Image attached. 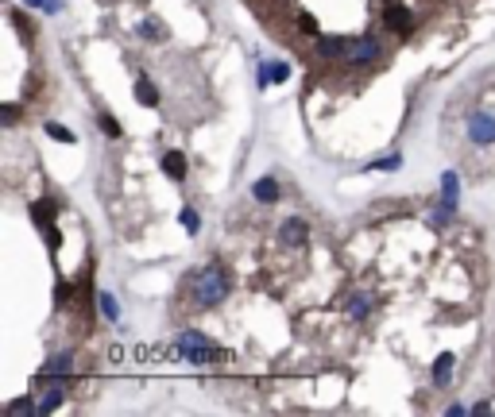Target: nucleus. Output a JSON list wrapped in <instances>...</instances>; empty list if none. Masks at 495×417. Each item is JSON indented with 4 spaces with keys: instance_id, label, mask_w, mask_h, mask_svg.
<instances>
[{
    "instance_id": "obj_18",
    "label": "nucleus",
    "mask_w": 495,
    "mask_h": 417,
    "mask_svg": "<svg viewBox=\"0 0 495 417\" xmlns=\"http://www.w3.org/2000/svg\"><path fill=\"white\" fill-rule=\"evenodd\" d=\"M47 135H51V139H62V143H74V132L62 128V124H47Z\"/></svg>"
},
{
    "instance_id": "obj_9",
    "label": "nucleus",
    "mask_w": 495,
    "mask_h": 417,
    "mask_svg": "<svg viewBox=\"0 0 495 417\" xmlns=\"http://www.w3.org/2000/svg\"><path fill=\"white\" fill-rule=\"evenodd\" d=\"M135 100H140V105H147V109H152V105H159V89H155L152 77H140V82H135Z\"/></svg>"
},
{
    "instance_id": "obj_17",
    "label": "nucleus",
    "mask_w": 495,
    "mask_h": 417,
    "mask_svg": "<svg viewBox=\"0 0 495 417\" xmlns=\"http://www.w3.org/2000/svg\"><path fill=\"white\" fill-rule=\"evenodd\" d=\"M298 31H302V35H318V20H313L310 12H298Z\"/></svg>"
},
{
    "instance_id": "obj_7",
    "label": "nucleus",
    "mask_w": 495,
    "mask_h": 417,
    "mask_svg": "<svg viewBox=\"0 0 495 417\" xmlns=\"http://www.w3.org/2000/svg\"><path fill=\"white\" fill-rule=\"evenodd\" d=\"M252 197L263 201V205H275V201H279V182H275V178H260V182L252 185Z\"/></svg>"
},
{
    "instance_id": "obj_6",
    "label": "nucleus",
    "mask_w": 495,
    "mask_h": 417,
    "mask_svg": "<svg viewBox=\"0 0 495 417\" xmlns=\"http://www.w3.org/2000/svg\"><path fill=\"white\" fill-rule=\"evenodd\" d=\"M279 240L286 243V248H302L306 240H310V225L306 220H283V228H279Z\"/></svg>"
},
{
    "instance_id": "obj_19",
    "label": "nucleus",
    "mask_w": 495,
    "mask_h": 417,
    "mask_svg": "<svg viewBox=\"0 0 495 417\" xmlns=\"http://www.w3.org/2000/svg\"><path fill=\"white\" fill-rule=\"evenodd\" d=\"M31 409H39V402H31V398H20V402H8V414H31Z\"/></svg>"
},
{
    "instance_id": "obj_21",
    "label": "nucleus",
    "mask_w": 495,
    "mask_h": 417,
    "mask_svg": "<svg viewBox=\"0 0 495 417\" xmlns=\"http://www.w3.org/2000/svg\"><path fill=\"white\" fill-rule=\"evenodd\" d=\"M101 128H105V135H112V139L120 135V124H117L112 116H101Z\"/></svg>"
},
{
    "instance_id": "obj_24",
    "label": "nucleus",
    "mask_w": 495,
    "mask_h": 417,
    "mask_svg": "<svg viewBox=\"0 0 495 417\" xmlns=\"http://www.w3.org/2000/svg\"><path fill=\"white\" fill-rule=\"evenodd\" d=\"M27 8H43V4H47V0H24Z\"/></svg>"
},
{
    "instance_id": "obj_5",
    "label": "nucleus",
    "mask_w": 495,
    "mask_h": 417,
    "mask_svg": "<svg viewBox=\"0 0 495 417\" xmlns=\"http://www.w3.org/2000/svg\"><path fill=\"white\" fill-rule=\"evenodd\" d=\"M468 139L472 143H495V116H487V112L468 116Z\"/></svg>"
},
{
    "instance_id": "obj_2",
    "label": "nucleus",
    "mask_w": 495,
    "mask_h": 417,
    "mask_svg": "<svg viewBox=\"0 0 495 417\" xmlns=\"http://www.w3.org/2000/svg\"><path fill=\"white\" fill-rule=\"evenodd\" d=\"M379 54H383L379 39H371V35H360V39H348L344 62H348V66H371V62H379Z\"/></svg>"
},
{
    "instance_id": "obj_20",
    "label": "nucleus",
    "mask_w": 495,
    "mask_h": 417,
    "mask_svg": "<svg viewBox=\"0 0 495 417\" xmlns=\"http://www.w3.org/2000/svg\"><path fill=\"white\" fill-rule=\"evenodd\" d=\"M182 225H186V232H198V228H202V220H198V213H193V208H186V213H182Z\"/></svg>"
},
{
    "instance_id": "obj_22",
    "label": "nucleus",
    "mask_w": 495,
    "mask_h": 417,
    "mask_svg": "<svg viewBox=\"0 0 495 417\" xmlns=\"http://www.w3.org/2000/svg\"><path fill=\"white\" fill-rule=\"evenodd\" d=\"M59 243H62V232H59V228H51V225H47V248H59Z\"/></svg>"
},
{
    "instance_id": "obj_4",
    "label": "nucleus",
    "mask_w": 495,
    "mask_h": 417,
    "mask_svg": "<svg viewBox=\"0 0 495 417\" xmlns=\"http://www.w3.org/2000/svg\"><path fill=\"white\" fill-rule=\"evenodd\" d=\"M344 50H348V39H341V35H321V39L313 43V54H318L321 62L344 59Z\"/></svg>"
},
{
    "instance_id": "obj_10",
    "label": "nucleus",
    "mask_w": 495,
    "mask_h": 417,
    "mask_svg": "<svg viewBox=\"0 0 495 417\" xmlns=\"http://www.w3.org/2000/svg\"><path fill=\"white\" fill-rule=\"evenodd\" d=\"M54 208H59V205H54L51 197L35 201V205H31V220H35L39 228H47V225H51V217H54Z\"/></svg>"
},
{
    "instance_id": "obj_12",
    "label": "nucleus",
    "mask_w": 495,
    "mask_h": 417,
    "mask_svg": "<svg viewBox=\"0 0 495 417\" xmlns=\"http://www.w3.org/2000/svg\"><path fill=\"white\" fill-rule=\"evenodd\" d=\"M62 394H66V383H54L51 391H43V398H39V414H51V409L62 402Z\"/></svg>"
},
{
    "instance_id": "obj_8",
    "label": "nucleus",
    "mask_w": 495,
    "mask_h": 417,
    "mask_svg": "<svg viewBox=\"0 0 495 417\" xmlns=\"http://www.w3.org/2000/svg\"><path fill=\"white\" fill-rule=\"evenodd\" d=\"M70 371H74V359L62 351V356H51L47 359V367H43V375H51V379H66Z\"/></svg>"
},
{
    "instance_id": "obj_11",
    "label": "nucleus",
    "mask_w": 495,
    "mask_h": 417,
    "mask_svg": "<svg viewBox=\"0 0 495 417\" xmlns=\"http://www.w3.org/2000/svg\"><path fill=\"white\" fill-rule=\"evenodd\" d=\"M163 170H167L170 178H186V155L182 151H167V155H163Z\"/></svg>"
},
{
    "instance_id": "obj_14",
    "label": "nucleus",
    "mask_w": 495,
    "mask_h": 417,
    "mask_svg": "<svg viewBox=\"0 0 495 417\" xmlns=\"http://www.w3.org/2000/svg\"><path fill=\"white\" fill-rule=\"evenodd\" d=\"M368 309H371V294H356V298L348 301V313H353V317H368Z\"/></svg>"
},
{
    "instance_id": "obj_15",
    "label": "nucleus",
    "mask_w": 495,
    "mask_h": 417,
    "mask_svg": "<svg viewBox=\"0 0 495 417\" xmlns=\"http://www.w3.org/2000/svg\"><path fill=\"white\" fill-rule=\"evenodd\" d=\"M140 35H143V39H167V27H159L155 20H143V24H140Z\"/></svg>"
},
{
    "instance_id": "obj_16",
    "label": "nucleus",
    "mask_w": 495,
    "mask_h": 417,
    "mask_svg": "<svg viewBox=\"0 0 495 417\" xmlns=\"http://www.w3.org/2000/svg\"><path fill=\"white\" fill-rule=\"evenodd\" d=\"M97 301H101V313H105V317H109V321H117V317H120V309H117V298H112V294H101V298H97Z\"/></svg>"
},
{
    "instance_id": "obj_1",
    "label": "nucleus",
    "mask_w": 495,
    "mask_h": 417,
    "mask_svg": "<svg viewBox=\"0 0 495 417\" xmlns=\"http://www.w3.org/2000/svg\"><path fill=\"white\" fill-rule=\"evenodd\" d=\"M225 294H228V271H221V267H205V271H198V275L190 278L193 305L209 309V305H217Z\"/></svg>"
},
{
    "instance_id": "obj_23",
    "label": "nucleus",
    "mask_w": 495,
    "mask_h": 417,
    "mask_svg": "<svg viewBox=\"0 0 495 417\" xmlns=\"http://www.w3.org/2000/svg\"><path fill=\"white\" fill-rule=\"evenodd\" d=\"M16 120H20V109L16 105H4V124H16Z\"/></svg>"
},
{
    "instance_id": "obj_13",
    "label": "nucleus",
    "mask_w": 495,
    "mask_h": 417,
    "mask_svg": "<svg viewBox=\"0 0 495 417\" xmlns=\"http://www.w3.org/2000/svg\"><path fill=\"white\" fill-rule=\"evenodd\" d=\"M449 375H453V356L445 351V356H437V363H434V383L445 386V383H449Z\"/></svg>"
},
{
    "instance_id": "obj_3",
    "label": "nucleus",
    "mask_w": 495,
    "mask_h": 417,
    "mask_svg": "<svg viewBox=\"0 0 495 417\" xmlns=\"http://www.w3.org/2000/svg\"><path fill=\"white\" fill-rule=\"evenodd\" d=\"M383 24H387V31L399 35V39H406V35L414 31V16H411V8H403V4H387Z\"/></svg>"
}]
</instances>
